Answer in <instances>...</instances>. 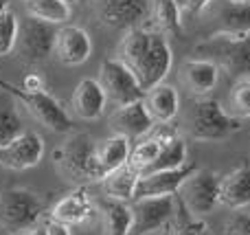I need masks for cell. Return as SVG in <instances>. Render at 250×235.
Instances as JSON below:
<instances>
[{
	"label": "cell",
	"mask_w": 250,
	"mask_h": 235,
	"mask_svg": "<svg viewBox=\"0 0 250 235\" xmlns=\"http://www.w3.org/2000/svg\"><path fill=\"white\" fill-rule=\"evenodd\" d=\"M117 60H121L132 70L141 88L147 92L163 84L169 75L173 66V51L165 35L147 26H136V29L125 31L119 42Z\"/></svg>",
	"instance_id": "6da1fadb"
},
{
	"label": "cell",
	"mask_w": 250,
	"mask_h": 235,
	"mask_svg": "<svg viewBox=\"0 0 250 235\" xmlns=\"http://www.w3.org/2000/svg\"><path fill=\"white\" fill-rule=\"evenodd\" d=\"M53 163L57 174L77 187L104 180V171L97 163V143L88 132H75L62 145H57Z\"/></svg>",
	"instance_id": "7a4b0ae2"
},
{
	"label": "cell",
	"mask_w": 250,
	"mask_h": 235,
	"mask_svg": "<svg viewBox=\"0 0 250 235\" xmlns=\"http://www.w3.org/2000/svg\"><path fill=\"white\" fill-rule=\"evenodd\" d=\"M195 55L208 60L235 79L250 77V33L215 31L195 44Z\"/></svg>",
	"instance_id": "3957f363"
},
{
	"label": "cell",
	"mask_w": 250,
	"mask_h": 235,
	"mask_svg": "<svg viewBox=\"0 0 250 235\" xmlns=\"http://www.w3.org/2000/svg\"><path fill=\"white\" fill-rule=\"evenodd\" d=\"M48 209V196L31 189L13 187L0 193V227L11 235H20L40 227V220Z\"/></svg>",
	"instance_id": "277c9868"
},
{
	"label": "cell",
	"mask_w": 250,
	"mask_h": 235,
	"mask_svg": "<svg viewBox=\"0 0 250 235\" xmlns=\"http://www.w3.org/2000/svg\"><path fill=\"white\" fill-rule=\"evenodd\" d=\"M187 128L193 141H224L242 128V121L230 117L217 99L200 97L187 117Z\"/></svg>",
	"instance_id": "5b68a950"
},
{
	"label": "cell",
	"mask_w": 250,
	"mask_h": 235,
	"mask_svg": "<svg viewBox=\"0 0 250 235\" xmlns=\"http://www.w3.org/2000/svg\"><path fill=\"white\" fill-rule=\"evenodd\" d=\"M0 90H4L7 95L16 97L31 114L33 119H38L44 128H48L51 132H70L73 130V119L70 114L62 108V104L55 99L53 95L44 92H29L22 86L7 82V79H0Z\"/></svg>",
	"instance_id": "8992f818"
},
{
	"label": "cell",
	"mask_w": 250,
	"mask_h": 235,
	"mask_svg": "<svg viewBox=\"0 0 250 235\" xmlns=\"http://www.w3.org/2000/svg\"><path fill=\"white\" fill-rule=\"evenodd\" d=\"M220 180L222 174L198 167L178 189V202L193 218H207L213 209L220 207Z\"/></svg>",
	"instance_id": "52a82bcc"
},
{
	"label": "cell",
	"mask_w": 250,
	"mask_h": 235,
	"mask_svg": "<svg viewBox=\"0 0 250 235\" xmlns=\"http://www.w3.org/2000/svg\"><path fill=\"white\" fill-rule=\"evenodd\" d=\"M57 26L48 24L38 18H26L24 24H20L16 40V51L20 62L24 64H40L48 60L55 53V40H57Z\"/></svg>",
	"instance_id": "ba28073f"
},
{
	"label": "cell",
	"mask_w": 250,
	"mask_h": 235,
	"mask_svg": "<svg viewBox=\"0 0 250 235\" xmlns=\"http://www.w3.org/2000/svg\"><path fill=\"white\" fill-rule=\"evenodd\" d=\"M108 101H112L114 106H127L134 101H141L145 97V90L141 88L138 79L134 77V73L117 57H108L101 62L99 66V79Z\"/></svg>",
	"instance_id": "9c48e42d"
},
{
	"label": "cell",
	"mask_w": 250,
	"mask_h": 235,
	"mask_svg": "<svg viewBox=\"0 0 250 235\" xmlns=\"http://www.w3.org/2000/svg\"><path fill=\"white\" fill-rule=\"evenodd\" d=\"M90 9L99 24L114 31H129L147 22L149 0H90Z\"/></svg>",
	"instance_id": "30bf717a"
},
{
	"label": "cell",
	"mask_w": 250,
	"mask_h": 235,
	"mask_svg": "<svg viewBox=\"0 0 250 235\" xmlns=\"http://www.w3.org/2000/svg\"><path fill=\"white\" fill-rule=\"evenodd\" d=\"M132 205V235H147L169 227L176 214V196L138 198Z\"/></svg>",
	"instance_id": "8fae6325"
},
{
	"label": "cell",
	"mask_w": 250,
	"mask_h": 235,
	"mask_svg": "<svg viewBox=\"0 0 250 235\" xmlns=\"http://www.w3.org/2000/svg\"><path fill=\"white\" fill-rule=\"evenodd\" d=\"M97 211V202L90 198L86 187H77L70 193H66L64 198L55 202L48 211V220L57 224H64V227H83V224H90L95 220Z\"/></svg>",
	"instance_id": "7c38bea8"
},
{
	"label": "cell",
	"mask_w": 250,
	"mask_h": 235,
	"mask_svg": "<svg viewBox=\"0 0 250 235\" xmlns=\"http://www.w3.org/2000/svg\"><path fill=\"white\" fill-rule=\"evenodd\" d=\"M110 130L112 134L125 136L127 141H141L145 136H149L154 132V119L149 117L145 104L141 101H134L127 106H119L114 108V112L108 119Z\"/></svg>",
	"instance_id": "4fadbf2b"
},
{
	"label": "cell",
	"mask_w": 250,
	"mask_h": 235,
	"mask_svg": "<svg viewBox=\"0 0 250 235\" xmlns=\"http://www.w3.org/2000/svg\"><path fill=\"white\" fill-rule=\"evenodd\" d=\"M44 156V139L38 132L24 130L18 139H13L7 148L0 150V165L7 170H31Z\"/></svg>",
	"instance_id": "5bb4252c"
},
{
	"label": "cell",
	"mask_w": 250,
	"mask_h": 235,
	"mask_svg": "<svg viewBox=\"0 0 250 235\" xmlns=\"http://www.w3.org/2000/svg\"><path fill=\"white\" fill-rule=\"evenodd\" d=\"M220 73L222 70L213 62L202 60V57H187L178 66V79L195 99L211 97V92L220 84Z\"/></svg>",
	"instance_id": "9a60e30c"
},
{
	"label": "cell",
	"mask_w": 250,
	"mask_h": 235,
	"mask_svg": "<svg viewBox=\"0 0 250 235\" xmlns=\"http://www.w3.org/2000/svg\"><path fill=\"white\" fill-rule=\"evenodd\" d=\"M198 170L195 163H187V165L178 167V170L167 171H154V174H143L136 187V198H160V196H176L178 189L182 187L187 178Z\"/></svg>",
	"instance_id": "2e32d148"
},
{
	"label": "cell",
	"mask_w": 250,
	"mask_h": 235,
	"mask_svg": "<svg viewBox=\"0 0 250 235\" xmlns=\"http://www.w3.org/2000/svg\"><path fill=\"white\" fill-rule=\"evenodd\" d=\"M53 55L66 66H79L92 55V40L86 29L66 24L57 31L55 53Z\"/></svg>",
	"instance_id": "e0dca14e"
},
{
	"label": "cell",
	"mask_w": 250,
	"mask_h": 235,
	"mask_svg": "<svg viewBox=\"0 0 250 235\" xmlns=\"http://www.w3.org/2000/svg\"><path fill=\"white\" fill-rule=\"evenodd\" d=\"M105 106H108V97H105L104 88L97 79L86 77L75 86L73 97H70V108L83 121H95L104 114Z\"/></svg>",
	"instance_id": "ac0fdd59"
},
{
	"label": "cell",
	"mask_w": 250,
	"mask_h": 235,
	"mask_svg": "<svg viewBox=\"0 0 250 235\" xmlns=\"http://www.w3.org/2000/svg\"><path fill=\"white\" fill-rule=\"evenodd\" d=\"M143 104H145L149 117L154 119V123L158 126H169L180 112V95L176 88L165 82L147 90L143 97Z\"/></svg>",
	"instance_id": "d6986e66"
},
{
	"label": "cell",
	"mask_w": 250,
	"mask_h": 235,
	"mask_svg": "<svg viewBox=\"0 0 250 235\" xmlns=\"http://www.w3.org/2000/svg\"><path fill=\"white\" fill-rule=\"evenodd\" d=\"M220 205L233 211H242L250 205V165L235 167L220 180Z\"/></svg>",
	"instance_id": "ffe728a7"
},
{
	"label": "cell",
	"mask_w": 250,
	"mask_h": 235,
	"mask_svg": "<svg viewBox=\"0 0 250 235\" xmlns=\"http://www.w3.org/2000/svg\"><path fill=\"white\" fill-rule=\"evenodd\" d=\"M147 20L151 24V31L165 35L167 40L182 35V13L178 0H149Z\"/></svg>",
	"instance_id": "44dd1931"
},
{
	"label": "cell",
	"mask_w": 250,
	"mask_h": 235,
	"mask_svg": "<svg viewBox=\"0 0 250 235\" xmlns=\"http://www.w3.org/2000/svg\"><path fill=\"white\" fill-rule=\"evenodd\" d=\"M97 211L101 215L104 235H132V205L112 198H101L97 202Z\"/></svg>",
	"instance_id": "7402d4cb"
},
{
	"label": "cell",
	"mask_w": 250,
	"mask_h": 235,
	"mask_svg": "<svg viewBox=\"0 0 250 235\" xmlns=\"http://www.w3.org/2000/svg\"><path fill=\"white\" fill-rule=\"evenodd\" d=\"M138 180H141V174H138L134 167L123 165V167H119V170H114V171H110V174L104 176L101 189H104L105 198L121 200V202H134Z\"/></svg>",
	"instance_id": "603a6c76"
},
{
	"label": "cell",
	"mask_w": 250,
	"mask_h": 235,
	"mask_svg": "<svg viewBox=\"0 0 250 235\" xmlns=\"http://www.w3.org/2000/svg\"><path fill=\"white\" fill-rule=\"evenodd\" d=\"M129 152H132V141H127L125 136L112 134L108 139L99 141L97 143V163H99L104 176L119 170V167L127 165Z\"/></svg>",
	"instance_id": "cb8c5ba5"
},
{
	"label": "cell",
	"mask_w": 250,
	"mask_h": 235,
	"mask_svg": "<svg viewBox=\"0 0 250 235\" xmlns=\"http://www.w3.org/2000/svg\"><path fill=\"white\" fill-rule=\"evenodd\" d=\"M163 145H165L163 128H158V130H154L149 136H145V139H141L136 145H132L127 165L134 167L138 174H145V171L156 163V158L160 156Z\"/></svg>",
	"instance_id": "d4e9b609"
},
{
	"label": "cell",
	"mask_w": 250,
	"mask_h": 235,
	"mask_svg": "<svg viewBox=\"0 0 250 235\" xmlns=\"http://www.w3.org/2000/svg\"><path fill=\"white\" fill-rule=\"evenodd\" d=\"M217 20L220 29L229 33H250V2H239V0H224L217 9Z\"/></svg>",
	"instance_id": "484cf974"
},
{
	"label": "cell",
	"mask_w": 250,
	"mask_h": 235,
	"mask_svg": "<svg viewBox=\"0 0 250 235\" xmlns=\"http://www.w3.org/2000/svg\"><path fill=\"white\" fill-rule=\"evenodd\" d=\"M24 9L29 13V18H38L48 24H64L66 20H70V4L62 2V0H24Z\"/></svg>",
	"instance_id": "4316f807"
},
{
	"label": "cell",
	"mask_w": 250,
	"mask_h": 235,
	"mask_svg": "<svg viewBox=\"0 0 250 235\" xmlns=\"http://www.w3.org/2000/svg\"><path fill=\"white\" fill-rule=\"evenodd\" d=\"M22 132H24V126H22V117L18 112V106L4 92H0V150L7 148Z\"/></svg>",
	"instance_id": "83f0119b"
},
{
	"label": "cell",
	"mask_w": 250,
	"mask_h": 235,
	"mask_svg": "<svg viewBox=\"0 0 250 235\" xmlns=\"http://www.w3.org/2000/svg\"><path fill=\"white\" fill-rule=\"evenodd\" d=\"M169 235H213L204 218H193L176 198V214L167 227Z\"/></svg>",
	"instance_id": "f1b7e54d"
},
{
	"label": "cell",
	"mask_w": 250,
	"mask_h": 235,
	"mask_svg": "<svg viewBox=\"0 0 250 235\" xmlns=\"http://www.w3.org/2000/svg\"><path fill=\"white\" fill-rule=\"evenodd\" d=\"M229 108H230V117L239 119H250V77L246 79H237L235 86L230 88L229 95Z\"/></svg>",
	"instance_id": "f546056e"
},
{
	"label": "cell",
	"mask_w": 250,
	"mask_h": 235,
	"mask_svg": "<svg viewBox=\"0 0 250 235\" xmlns=\"http://www.w3.org/2000/svg\"><path fill=\"white\" fill-rule=\"evenodd\" d=\"M18 31H20V22H18L16 13L11 9L0 13V57L16 48Z\"/></svg>",
	"instance_id": "4dcf8cb0"
},
{
	"label": "cell",
	"mask_w": 250,
	"mask_h": 235,
	"mask_svg": "<svg viewBox=\"0 0 250 235\" xmlns=\"http://www.w3.org/2000/svg\"><path fill=\"white\" fill-rule=\"evenodd\" d=\"M224 235H250V214L235 211L224 224Z\"/></svg>",
	"instance_id": "1f68e13d"
},
{
	"label": "cell",
	"mask_w": 250,
	"mask_h": 235,
	"mask_svg": "<svg viewBox=\"0 0 250 235\" xmlns=\"http://www.w3.org/2000/svg\"><path fill=\"white\" fill-rule=\"evenodd\" d=\"M211 2L213 0H178V7H180V13L185 18V16H195V13L204 11Z\"/></svg>",
	"instance_id": "d6a6232c"
},
{
	"label": "cell",
	"mask_w": 250,
	"mask_h": 235,
	"mask_svg": "<svg viewBox=\"0 0 250 235\" xmlns=\"http://www.w3.org/2000/svg\"><path fill=\"white\" fill-rule=\"evenodd\" d=\"M24 90H29V92H44V79H42V75H38V73H31V75H26L24 77Z\"/></svg>",
	"instance_id": "836d02e7"
},
{
	"label": "cell",
	"mask_w": 250,
	"mask_h": 235,
	"mask_svg": "<svg viewBox=\"0 0 250 235\" xmlns=\"http://www.w3.org/2000/svg\"><path fill=\"white\" fill-rule=\"evenodd\" d=\"M44 227H46V235H70V229L68 227H64V224H57V222H51V220H48Z\"/></svg>",
	"instance_id": "e575fe53"
},
{
	"label": "cell",
	"mask_w": 250,
	"mask_h": 235,
	"mask_svg": "<svg viewBox=\"0 0 250 235\" xmlns=\"http://www.w3.org/2000/svg\"><path fill=\"white\" fill-rule=\"evenodd\" d=\"M20 235H46V227H35L33 231H26V233H20Z\"/></svg>",
	"instance_id": "d590c367"
},
{
	"label": "cell",
	"mask_w": 250,
	"mask_h": 235,
	"mask_svg": "<svg viewBox=\"0 0 250 235\" xmlns=\"http://www.w3.org/2000/svg\"><path fill=\"white\" fill-rule=\"evenodd\" d=\"M9 9V0H0V13Z\"/></svg>",
	"instance_id": "8d00e7d4"
},
{
	"label": "cell",
	"mask_w": 250,
	"mask_h": 235,
	"mask_svg": "<svg viewBox=\"0 0 250 235\" xmlns=\"http://www.w3.org/2000/svg\"><path fill=\"white\" fill-rule=\"evenodd\" d=\"M62 2H66V4H70V7H73V4L79 2V0H62Z\"/></svg>",
	"instance_id": "74e56055"
},
{
	"label": "cell",
	"mask_w": 250,
	"mask_h": 235,
	"mask_svg": "<svg viewBox=\"0 0 250 235\" xmlns=\"http://www.w3.org/2000/svg\"><path fill=\"white\" fill-rule=\"evenodd\" d=\"M239 2H250V0H239Z\"/></svg>",
	"instance_id": "f35d334b"
}]
</instances>
